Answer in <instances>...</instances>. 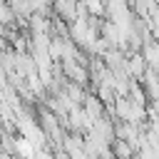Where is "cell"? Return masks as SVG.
<instances>
[{"label":"cell","mask_w":159,"mask_h":159,"mask_svg":"<svg viewBox=\"0 0 159 159\" xmlns=\"http://www.w3.org/2000/svg\"><path fill=\"white\" fill-rule=\"evenodd\" d=\"M127 70H129V75H142V70H144V57H142V55H134V57L127 62Z\"/></svg>","instance_id":"6da1fadb"},{"label":"cell","mask_w":159,"mask_h":159,"mask_svg":"<svg viewBox=\"0 0 159 159\" xmlns=\"http://www.w3.org/2000/svg\"><path fill=\"white\" fill-rule=\"evenodd\" d=\"M114 152H117V157H122V159H129V154H132V147H129L124 139H119V142L114 144Z\"/></svg>","instance_id":"7a4b0ae2"}]
</instances>
